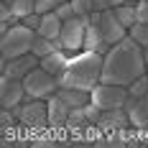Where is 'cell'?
Returning <instances> with one entry per match:
<instances>
[{
	"mask_svg": "<svg viewBox=\"0 0 148 148\" xmlns=\"http://www.w3.org/2000/svg\"><path fill=\"white\" fill-rule=\"evenodd\" d=\"M146 74V59H143V46L135 44L130 36H125L120 44L110 46L102 61V79L107 84H133L138 77Z\"/></svg>",
	"mask_w": 148,
	"mask_h": 148,
	"instance_id": "cell-1",
	"label": "cell"
},
{
	"mask_svg": "<svg viewBox=\"0 0 148 148\" xmlns=\"http://www.w3.org/2000/svg\"><path fill=\"white\" fill-rule=\"evenodd\" d=\"M102 61L105 56L97 51H79L69 56V64L64 74L59 77V84L64 87H79V89H89L95 84H100L102 79Z\"/></svg>",
	"mask_w": 148,
	"mask_h": 148,
	"instance_id": "cell-2",
	"label": "cell"
},
{
	"mask_svg": "<svg viewBox=\"0 0 148 148\" xmlns=\"http://www.w3.org/2000/svg\"><path fill=\"white\" fill-rule=\"evenodd\" d=\"M36 41V31L15 23V26H0V61H10L15 56L28 54Z\"/></svg>",
	"mask_w": 148,
	"mask_h": 148,
	"instance_id": "cell-3",
	"label": "cell"
},
{
	"mask_svg": "<svg viewBox=\"0 0 148 148\" xmlns=\"http://www.w3.org/2000/svg\"><path fill=\"white\" fill-rule=\"evenodd\" d=\"M23 84H26V95H28V100H49V97L59 89V79H56L54 74H49L46 69L36 66L33 72L26 74Z\"/></svg>",
	"mask_w": 148,
	"mask_h": 148,
	"instance_id": "cell-4",
	"label": "cell"
},
{
	"mask_svg": "<svg viewBox=\"0 0 148 148\" xmlns=\"http://www.w3.org/2000/svg\"><path fill=\"white\" fill-rule=\"evenodd\" d=\"M15 115H18V123L23 128H31V130H41L49 125V102L46 100H26L23 105L13 107Z\"/></svg>",
	"mask_w": 148,
	"mask_h": 148,
	"instance_id": "cell-5",
	"label": "cell"
},
{
	"mask_svg": "<svg viewBox=\"0 0 148 148\" xmlns=\"http://www.w3.org/2000/svg\"><path fill=\"white\" fill-rule=\"evenodd\" d=\"M128 87L123 84H107V82H100L92 87V102L97 105L100 110H112V107H125L128 102Z\"/></svg>",
	"mask_w": 148,
	"mask_h": 148,
	"instance_id": "cell-6",
	"label": "cell"
},
{
	"mask_svg": "<svg viewBox=\"0 0 148 148\" xmlns=\"http://www.w3.org/2000/svg\"><path fill=\"white\" fill-rule=\"evenodd\" d=\"M84 28H87V18H82V15H74L69 21H64L61 36H59L64 51H69V54L84 51Z\"/></svg>",
	"mask_w": 148,
	"mask_h": 148,
	"instance_id": "cell-7",
	"label": "cell"
},
{
	"mask_svg": "<svg viewBox=\"0 0 148 148\" xmlns=\"http://www.w3.org/2000/svg\"><path fill=\"white\" fill-rule=\"evenodd\" d=\"M28 100L23 79H10V77H0V107H18Z\"/></svg>",
	"mask_w": 148,
	"mask_h": 148,
	"instance_id": "cell-8",
	"label": "cell"
},
{
	"mask_svg": "<svg viewBox=\"0 0 148 148\" xmlns=\"http://www.w3.org/2000/svg\"><path fill=\"white\" fill-rule=\"evenodd\" d=\"M36 66H41V59L36 56V54H23V56H15L10 61H0V69L5 77H10V79H26V74L33 72Z\"/></svg>",
	"mask_w": 148,
	"mask_h": 148,
	"instance_id": "cell-9",
	"label": "cell"
},
{
	"mask_svg": "<svg viewBox=\"0 0 148 148\" xmlns=\"http://www.w3.org/2000/svg\"><path fill=\"white\" fill-rule=\"evenodd\" d=\"M100 28H102V36H105V41H107L110 46L120 44V41L128 36V28L120 23L115 8H110V10H102V13H100Z\"/></svg>",
	"mask_w": 148,
	"mask_h": 148,
	"instance_id": "cell-10",
	"label": "cell"
},
{
	"mask_svg": "<svg viewBox=\"0 0 148 148\" xmlns=\"http://www.w3.org/2000/svg\"><path fill=\"white\" fill-rule=\"evenodd\" d=\"M102 133H123L125 128H130V118L125 107H112V110H102V115L97 120Z\"/></svg>",
	"mask_w": 148,
	"mask_h": 148,
	"instance_id": "cell-11",
	"label": "cell"
},
{
	"mask_svg": "<svg viewBox=\"0 0 148 148\" xmlns=\"http://www.w3.org/2000/svg\"><path fill=\"white\" fill-rule=\"evenodd\" d=\"M125 110H128V118H130V125L138 128V130H146L148 128V95L146 97H128L125 102Z\"/></svg>",
	"mask_w": 148,
	"mask_h": 148,
	"instance_id": "cell-12",
	"label": "cell"
},
{
	"mask_svg": "<svg viewBox=\"0 0 148 148\" xmlns=\"http://www.w3.org/2000/svg\"><path fill=\"white\" fill-rule=\"evenodd\" d=\"M46 102H49V125H51V128H61V125L69 123V112H72V107L64 102L56 92H54Z\"/></svg>",
	"mask_w": 148,
	"mask_h": 148,
	"instance_id": "cell-13",
	"label": "cell"
},
{
	"mask_svg": "<svg viewBox=\"0 0 148 148\" xmlns=\"http://www.w3.org/2000/svg\"><path fill=\"white\" fill-rule=\"evenodd\" d=\"M69 51H64V49H56L54 54H49V56H44L41 59V69H46L49 74H54L56 79H59L61 74H64V69H66V64H69Z\"/></svg>",
	"mask_w": 148,
	"mask_h": 148,
	"instance_id": "cell-14",
	"label": "cell"
},
{
	"mask_svg": "<svg viewBox=\"0 0 148 148\" xmlns=\"http://www.w3.org/2000/svg\"><path fill=\"white\" fill-rule=\"evenodd\" d=\"M56 95H59L64 102L69 105V107H82V105H87L89 100H92V92L89 89H79V87H64V84H59V89H56Z\"/></svg>",
	"mask_w": 148,
	"mask_h": 148,
	"instance_id": "cell-15",
	"label": "cell"
},
{
	"mask_svg": "<svg viewBox=\"0 0 148 148\" xmlns=\"http://www.w3.org/2000/svg\"><path fill=\"white\" fill-rule=\"evenodd\" d=\"M61 26H64V21L51 10V13L41 15V26H38L36 33H38V36H46V38H59L61 36Z\"/></svg>",
	"mask_w": 148,
	"mask_h": 148,
	"instance_id": "cell-16",
	"label": "cell"
},
{
	"mask_svg": "<svg viewBox=\"0 0 148 148\" xmlns=\"http://www.w3.org/2000/svg\"><path fill=\"white\" fill-rule=\"evenodd\" d=\"M56 49H64L59 38H46V36H38V33H36V41L31 46V54H36L38 59H44L49 54H54Z\"/></svg>",
	"mask_w": 148,
	"mask_h": 148,
	"instance_id": "cell-17",
	"label": "cell"
},
{
	"mask_svg": "<svg viewBox=\"0 0 148 148\" xmlns=\"http://www.w3.org/2000/svg\"><path fill=\"white\" fill-rule=\"evenodd\" d=\"M72 130H82V128H89V125H95L92 120H89L87 110H84V105L82 107H74L72 112H69V123H66Z\"/></svg>",
	"mask_w": 148,
	"mask_h": 148,
	"instance_id": "cell-18",
	"label": "cell"
},
{
	"mask_svg": "<svg viewBox=\"0 0 148 148\" xmlns=\"http://www.w3.org/2000/svg\"><path fill=\"white\" fill-rule=\"evenodd\" d=\"M135 5H138V3H125V5H118V8H115V13H118L120 23H123L125 28H133L135 23H138V13H135Z\"/></svg>",
	"mask_w": 148,
	"mask_h": 148,
	"instance_id": "cell-19",
	"label": "cell"
},
{
	"mask_svg": "<svg viewBox=\"0 0 148 148\" xmlns=\"http://www.w3.org/2000/svg\"><path fill=\"white\" fill-rule=\"evenodd\" d=\"M3 3H8L10 10H13L18 18H26V15L36 13V0H3Z\"/></svg>",
	"mask_w": 148,
	"mask_h": 148,
	"instance_id": "cell-20",
	"label": "cell"
},
{
	"mask_svg": "<svg viewBox=\"0 0 148 148\" xmlns=\"http://www.w3.org/2000/svg\"><path fill=\"white\" fill-rule=\"evenodd\" d=\"M128 95H130L133 100H135V97H146V95H148V74L138 77L133 84H128Z\"/></svg>",
	"mask_w": 148,
	"mask_h": 148,
	"instance_id": "cell-21",
	"label": "cell"
},
{
	"mask_svg": "<svg viewBox=\"0 0 148 148\" xmlns=\"http://www.w3.org/2000/svg\"><path fill=\"white\" fill-rule=\"evenodd\" d=\"M128 36L133 38L135 44L148 46V23H135L133 28H128Z\"/></svg>",
	"mask_w": 148,
	"mask_h": 148,
	"instance_id": "cell-22",
	"label": "cell"
},
{
	"mask_svg": "<svg viewBox=\"0 0 148 148\" xmlns=\"http://www.w3.org/2000/svg\"><path fill=\"white\" fill-rule=\"evenodd\" d=\"M15 23H21V18L10 10L8 3H0V26H15Z\"/></svg>",
	"mask_w": 148,
	"mask_h": 148,
	"instance_id": "cell-23",
	"label": "cell"
},
{
	"mask_svg": "<svg viewBox=\"0 0 148 148\" xmlns=\"http://www.w3.org/2000/svg\"><path fill=\"white\" fill-rule=\"evenodd\" d=\"M72 3V8H74V13L77 15H89V13H95V0H69Z\"/></svg>",
	"mask_w": 148,
	"mask_h": 148,
	"instance_id": "cell-24",
	"label": "cell"
},
{
	"mask_svg": "<svg viewBox=\"0 0 148 148\" xmlns=\"http://www.w3.org/2000/svg\"><path fill=\"white\" fill-rule=\"evenodd\" d=\"M15 123H18V115H15V110H10V107H0V125H3V130L13 128Z\"/></svg>",
	"mask_w": 148,
	"mask_h": 148,
	"instance_id": "cell-25",
	"label": "cell"
},
{
	"mask_svg": "<svg viewBox=\"0 0 148 148\" xmlns=\"http://www.w3.org/2000/svg\"><path fill=\"white\" fill-rule=\"evenodd\" d=\"M61 3H66V0H36V13H51V10H56Z\"/></svg>",
	"mask_w": 148,
	"mask_h": 148,
	"instance_id": "cell-26",
	"label": "cell"
},
{
	"mask_svg": "<svg viewBox=\"0 0 148 148\" xmlns=\"http://www.w3.org/2000/svg\"><path fill=\"white\" fill-rule=\"evenodd\" d=\"M54 13L59 15L61 21H69V18H74V15H77V13H74V8H72V3H69V0H66V3H61V5L56 8V10H54Z\"/></svg>",
	"mask_w": 148,
	"mask_h": 148,
	"instance_id": "cell-27",
	"label": "cell"
},
{
	"mask_svg": "<svg viewBox=\"0 0 148 148\" xmlns=\"http://www.w3.org/2000/svg\"><path fill=\"white\" fill-rule=\"evenodd\" d=\"M21 23H23V26H28V28H33V31H38V26H41V13L26 15V18H21Z\"/></svg>",
	"mask_w": 148,
	"mask_h": 148,
	"instance_id": "cell-28",
	"label": "cell"
},
{
	"mask_svg": "<svg viewBox=\"0 0 148 148\" xmlns=\"http://www.w3.org/2000/svg\"><path fill=\"white\" fill-rule=\"evenodd\" d=\"M135 13H138V23H148V0H138Z\"/></svg>",
	"mask_w": 148,
	"mask_h": 148,
	"instance_id": "cell-29",
	"label": "cell"
},
{
	"mask_svg": "<svg viewBox=\"0 0 148 148\" xmlns=\"http://www.w3.org/2000/svg\"><path fill=\"white\" fill-rule=\"evenodd\" d=\"M110 8H112V3H110V0H95V10H97V13L110 10Z\"/></svg>",
	"mask_w": 148,
	"mask_h": 148,
	"instance_id": "cell-30",
	"label": "cell"
},
{
	"mask_svg": "<svg viewBox=\"0 0 148 148\" xmlns=\"http://www.w3.org/2000/svg\"><path fill=\"white\" fill-rule=\"evenodd\" d=\"M112 3V8H118V5H125V3H138V0H110Z\"/></svg>",
	"mask_w": 148,
	"mask_h": 148,
	"instance_id": "cell-31",
	"label": "cell"
},
{
	"mask_svg": "<svg viewBox=\"0 0 148 148\" xmlns=\"http://www.w3.org/2000/svg\"><path fill=\"white\" fill-rule=\"evenodd\" d=\"M143 59H146V64H148V46H143Z\"/></svg>",
	"mask_w": 148,
	"mask_h": 148,
	"instance_id": "cell-32",
	"label": "cell"
},
{
	"mask_svg": "<svg viewBox=\"0 0 148 148\" xmlns=\"http://www.w3.org/2000/svg\"><path fill=\"white\" fill-rule=\"evenodd\" d=\"M146 74H148V64H146Z\"/></svg>",
	"mask_w": 148,
	"mask_h": 148,
	"instance_id": "cell-33",
	"label": "cell"
}]
</instances>
